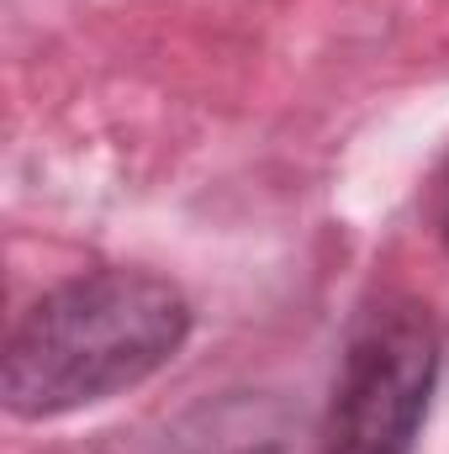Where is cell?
Segmentation results:
<instances>
[{
  "label": "cell",
  "mask_w": 449,
  "mask_h": 454,
  "mask_svg": "<svg viewBox=\"0 0 449 454\" xmlns=\"http://www.w3.org/2000/svg\"><path fill=\"white\" fill-rule=\"evenodd\" d=\"M191 333L180 286L148 270H91L53 286L5 339L0 396L11 418H64L159 375Z\"/></svg>",
  "instance_id": "cell-1"
},
{
  "label": "cell",
  "mask_w": 449,
  "mask_h": 454,
  "mask_svg": "<svg viewBox=\"0 0 449 454\" xmlns=\"http://www.w3.org/2000/svg\"><path fill=\"white\" fill-rule=\"evenodd\" d=\"M439 380V328L423 307L370 312L334 375L323 454H413Z\"/></svg>",
  "instance_id": "cell-2"
},
{
  "label": "cell",
  "mask_w": 449,
  "mask_h": 454,
  "mask_svg": "<svg viewBox=\"0 0 449 454\" xmlns=\"http://www.w3.org/2000/svg\"><path fill=\"white\" fill-rule=\"evenodd\" d=\"M445 243H449V212H445Z\"/></svg>",
  "instance_id": "cell-3"
}]
</instances>
